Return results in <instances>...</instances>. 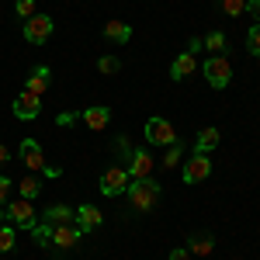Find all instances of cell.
Here are the masks:
<instances>
[{"label":"cell","instance_id":"8","mask_svg":"<svg viewBox=\"0 0 260 260\" xmlns=\"http://www.w3.org/2000/svg\"><path fill=\"white\" fill-rule=\"evenodd\" d=\"M42 115V98L39 94H28V90H21L18 98H14V118L21 121H35Z\"/></svg>","mask_w":260,"mask_h":260},{"label":"cell","instance_id":"11","mask_svg":"<svg viewBox=\"0 0 260 260\" xmlns=\"http://www.w3.org/2000/svg\"><path fill=\"white\" fill-rule=\"evenodd\" d=\"M83 240V233L73 225V222H62V225H52V236H49V243H56L59 250H70V246H77V243Z\"/></svg>","mask_w":260,"mask_h":260},{"label":"cell","instance_id":"2","mask_svg":"<svg viewBox=\"0 0 260 260\" xmlns=\"http://www.w3.org/2000/svg\"><path fill=\"white\" fill-rule=\"evenodd\" d=\"M128 170L125 167H108L104 174H101L98 180V191L104 194V198H118V194H125V187H128Z\"/></svg>","mask_w":260,"mask_h":260},{"label":"cell","instance_id":"18","mask_svg":"<svg viewBox=\"0 0 260 260\" xmlns=\"http://www.w3.org/2000/svg\"><path fill=\"white\" fill-rule=\"evenodd\" d=\"M104 39H111V42H118V45H125V42L132 39V28H128L125 21H108V24H104Z\"/></svg>","mask_w":260,"mask_h":260},{"label":"cell","instance_id":"21","mask_svg":"<svg viewBox=\"0 0 260 260\" xmlns=\"http://www.w3.org/2000/svg\"><path fill=\"white\" fill-rule=\"evenodd\" d=\"M18 191H21V198H28V201H35L42 194V180L39 177H24L18 184Z\"/></svg>","mask_w":260,"mask_h":260},{"label":"cell","instance_id":"20","mask_svg":"<svg viewBox=\"0 0 260 260\" xmlns=\"http://www.w3.org/2000/svg\"><path fill=\"white\" fill-rule=\"evenodd\" d=\"M201 42H205V49H208L212 56H225V52H229V39H225L222 31H208Z\"/></svg>","mask_w":260,"mask_h":260},{"label":"cell","instance_id":"31","mask_svg":"<svg viewBox=\"0 0 260 260\" xmlns=\"http://www.w3.org/2000/svg\"><path fill=\"white\" fill-rule=\"evenodd\" d=\"M187 49H191V52H201V49H205V42H201V39H191V42H187Z\"/></svg>","mask_w":260,"mask_h":260},{"label":"cell","instance_id":"9","mask_svg":"<svg viewBox=\"0 0 260 260\" xmlns=\"http://www.w3.org/2000/svg\"><path fill=\"white\" fill-rule=\"evenodd\" d=\"M101 222H104V215H101L98 205H80V208H73V225H77L80 233H94V229H101Z\"/></svg>","mask_w":260,"mask_h":260},{"label":"cell","instance_id":"10","mask_svg":"<svg viewBox=\"0 0 260 260\" xmlns=\"http://www.w3.org/2000/svg\"><path fill=\"white\" fill-rule=\"evenodd\" d=\"M18 156H21V163L31 170V174H42L45 170V156H42V146L35 139H24L18 146Z\"/></svg>","mask_w":260,"mask_h":260},{"label":"cell","instance_id":"5","mask_svg":"<svg viewBox=\"0 0 260 260\" xmlns=\"http://www.w3.org/2000/svg\"><path fill=\"white\" fill-rule=\"evenodd\" d=\"M146 142H149V146H163V149H167V146H174V142H177V132H174V125H170L167 118H160V115H156V118L146 121Z\"/></svg>","mask_w":260,"mask_h":260},{"label":"cell","instance_id":"16","mask_svg":"<svg viewBox=\"0 0 260 260\" xmlns=\"http://www.w3.org/2000/svg\"><path fill=\"white\" fill-rule=\"evenodd\" d=\"M212 250H215L212 233H198V236H191V240H187V253H194V257H208Z\"/></svg>","mask_w":260,"mask_h":260},{"label":"cell","instance_id":"27","mask_svg":"<svg viewBox=\"0 0 260 260\" xmlns=\"http://www.w3.org/2000/svg\"><path fill=\"white\" fill-rule=\"evenodd\" d=\"M14 11H18V18H31L35 14V0H14Z\"/></svg>","mask_w":260,"mask_h":260},{"label":"cell","instance_id":"35","mask_svg":"<svg viewBox=\"0 0 260 260\" xmlns=\"http://www.w3.org/2000/svg\"><path fill=\"white\" fill-rule=\"evenodd\" d=\"M4 215H7V212H4V205H0V222H4Z\"/></svg>","mask_w":260,"mask_h":260},{"label":"cell","instance_id":"7","mask_svg":"<svg viewBox=\"0 0 260 260\" xmlns=\"http://www.w3.org/2000/svg\"><path fill=\"white\" fill-rule=\"evenodd\" d=\"M212 174V160H208V153H194L191 160H184V170H180V180L184 184H198Z\"/></svg>","mask_w":260,"mask_h":260},{"label":"cell","instance_id":"29","mask_svg":"<svg viewBox=\"0 0 260 260\" xmlns=\"http://www.w3.org/2000/svg\"><path fill=\"white\" fill-rule=\"evenodd\" d=\"M246 11L253 14V21L260 24V0H246Z\"/></svg>","mask_w":260,"mask_h":260},{"label":"cell","instance_id":"26","mask_svg":"<svg viewBox=\"0 0 260 260\" xmlns=\"http://www.w3.org/2000/svg\"><path fill=\"white\" fill-rule=\"evenodd\" d=\"M98 70H101V73H118L121 62L115 59V56H101V59H98Z\"/></svg>","mask_w":260,"mask_h":260},{"label":"cell","instance_id":"15","mask_svg":"<svg viewBox=\"0 0 260 260\" xmlns=\"http://www.w3.org/2000/svg\"><path fill=\"white\" fill-rule=\"evenodd\" d=\"M219 142H222V132L215 128V125H208V128H201L198 139H194V153H212Z\"/></svg>","mask_w":260,"mask_h":260},{"label":"cell","instance_id":"23","mask_svg":"<svg viewBox=\"0 0 260 260\" xmlns=\"http://www.w3.org/2000/svg\"><path fill=\"white\" fill-rule=\"evenodd\" d=\"M11 250H14V225L0 222V253H11Z\"/></svg>","mask_w":260,"mask_h":260},{"label":"cell","instance_id":"1","mask_svg":"<svg viewBox=\"0 0 260 260\" xmlns=\"http://www.w3.org/2000/svg\"><path fill=\"white\" fill-rule=\"evenodd\" d=\"M160 180L153 177H132L128 180V187H125V198L132 201V208L136 212H153V205L160 201Z\"/></svg>","mask_w":260,"mask_h":260},{"label":"cell","instance_id":"33","mask_svg":"<svg viewBox=\"0 0 260 260\" xmlns=\"http://www.w3.org/2000/svg\"><path fill=\"white\" fill-rule=\"evenodd\" d=\"M77 118H80V115H59V125H73Z\"/></svg>","mask_w":260,"mask_h":260},{"label":"cell","instance_id":"25","mask_svg":"<svg viewBox=\"0 0 260 260\" xmlns=\"http://www.w3.org/2000/svg\"><path fill=\"white\" fill-rule=\"evenodd\" d=\"M246 49H250V56L260 59V24H253V28L246 31Z\"/></svg>","mask_w":260,"mask_h":260},{"label":"cell","instance_id":"12","mask_svg":"<svg viewBox=\"0 0 260 260\" xmlns=\"http://www.w3.org/2000/svg\"><path fill=\"white\" fill-rule=\"evenodd\" d=\"M80 121L87 128H94V132H104V128L111 125V108H108V104H94V108L80 111Z\"/></svg>","mask_w":260,"mask_h":260},{"label":"cell","instance_id":"14","mask_svg":"<svg viewBox=\"0 0 260 260\" xmlns=\"http://www.w3.org/2000/svg\"><path fill=\"white\" fill-rule=\"evenodd\" d=\"M49 83H52V70H49V66H35V70H31V73H28V83H24V90H28V94H45V90H49Z\"/></svg>","mask_w":260,"mask_h":260},{"label":"cell","instance_id":"4","mask_svg":"<svg viewBox=\"0 0 260 260\" xmlns=\"http://www.w3.org/2000/svg\"><path fill=\"white\" fill-rule=\"evenodd\" d=\"M52 28H56V21L49 18V14H31V18L24 21L21 35L31 42V45H45V42H49V35H52Z\"/></svg>","mask_w":260,"mask_h":260},{"label":"cell","instance_id":"6","mask_svg":"<svg viewBox=\"0 0 260 260\" xmlns=\"http://www.w3.org/2000/svg\"><path fill=\"white\" fill-rule=\"evenodd\" d=\"M4 212H7V219L14 222L18 229H35V225H39V222H35V208H31L28 198H14Z\"/></svg>","mask_w":260,"mask_h":260},{"label":"cell","instance_id":"30","mask_svg":"<svg viewBox=\"0 0 260 260\" xmlns=\"http://www.w3.org/2000/svg\"><path fill=\"white\" fill-rule=\"evenodd\" d=\"M170 260H191V253L184 246H177V250H170Z\"/></svg>","mask_w":260,"mask_h":260},{"label":"cell","instance_id":"19","mask_svg":"<svg viewBox=\"0 0 260 260\" xmlns=\"http://www.w3.org/2000/svg\"><path fill=\"white\" fill-rule=\"evenodd\" d=\"M62 222H73V208L70 205H49L45 208V225H62Z\"/></svg>","mask_w":260,"mask_h":260},{"label":"cell","instance_id":"34","mask_svg":"<svg viewBox=\"0 0 260 260\" xmlns=\"http://www.w3.org/2000/svg\"><path fill=\"white\" fill-rule=\"evenodd\" d=\"M11 160V153H7V149H4V146H0V167H4V163Z\"/></svg>","mask_w":260,"mask_h":260},{"label":"cell","instance_id":"24","mask_svg":"<svg viewBox=\"0 0 260 260\" xmlns=\"http://www.w3.org/2000/svg\"><path fill=\"white\" fill-rule=\"evenodd\" d=\"M215 4H219L229 18H240L243 11H246V0H215Z\"/></svg>","mask_w":260,"mask_h":260},{"label":"cell","instance_id":"17","mask_svg":"<svg viewBox=\"0 0 260 260\" xmlns=\"http://www.w3.org/2000/svg\"><path fill=\"white\" fill-rule=\"evenodd\" d=\"M191 73H194V52H180L177 59H174V66H170V77L174 80H184Z\"/></svg>","mask_w":260,"mask_h":260},{"label":"cell","instance_id":"3","mask_svg":"<svg viewBox=\"0 0 260 260\" xmlns=\"http://www.w3.org/2000/svg\"><path fill=\"white\" fill-rule=\"evenodd\" d=\"M205 80H208V87H215V90H225L229 87V80H233V66H229V59L225 56H212V59H205Z\"/></svg>","mask_w":260,"mask_h":260},{"label":"cell","instance_id":"32","mask_svg":"<svg viewBox=\"0 0 260 260\" xmlns=\"http://www.w3.org/2000/svg\"><path fill=\"white\" fill-rule=\"evenodd\" d=\"M42 174H45V177H59L62 170H59V167H49V163H45V170H42Z\"/></svg>","mask_w":260,"mask_h":260},{"label":"cell","instance_id":"13","mask_svg":"<svg viewBox=\"0 0 260 260\" xmlns=\"http://www.w3.org/2000/svg\"><path fill=\"white\" fill-rule=\"evenodd\" d=\"M153 174V156L146 149H132L128 153V177H149Z\"/></svg>","mask_w":260,"mask_h":260},{"label":"cell","instance_id":"22","mask_svg":"<svg viewBox=\"0 0 260 260\" xmlns=\"http://www.w3.org/2000/svg\"><path fill=\"white\" fill-rule=\"evenodd\" d=\"M180 156H184V142H174V146H167V156H163V167H167V170H170V167H177V163H180Z\"/></svg>","mask_w":260,"mask_h":260},{"label":"cell","instance_id":"28","mask_svg":"<svg viewBox=\"0 0 260 260\" xmlns=\"http://www.w3.org/2000/svg\"><path fill=\"white\" fill-rule=\"evenodd\" d=\"M11 187H14V180H11V177H4V174H0V205L7 201V194H11Z\"/></svg>","mask_w":260,"mask_h":260}]
</instances>
